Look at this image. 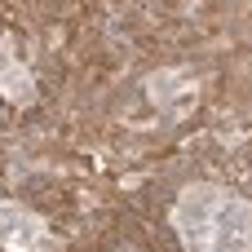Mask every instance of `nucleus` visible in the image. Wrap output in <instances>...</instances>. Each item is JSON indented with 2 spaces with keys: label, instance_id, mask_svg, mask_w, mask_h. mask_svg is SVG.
Listing matches in <instances>:
<instances>
[{
  "label": "nucleus",
  "instance_id": "nucleus-1",
  "mask_svg": "<svg viewBox=\"0 0 252 252\" xmlns=\"http://www.w3.org/2000/svg\"><path fill=\"white\" fill-rule=\"evenodd\" d=\"M173 235L182 252H252V199L217 182H190L173 199Z\"/></svg>",
  "mask_w": 252,
  "mask_h": 252
},
{
  "label": "nucleus",
  "instance_id": "nucleus-2",
  "mask_svg": "<svg viewBox=\"0 0 252 252\" xmlns=\"http://www.w3.org/2000/svg\"><path fill=\"white\" fill-rule=\"evenodd\" d=\"M0 248L4 252H53L58 235L40 213L22 208L18 199H0Z\"/></svg>",
  "mask_w": 252,
  "mask_h": 252
},
{
  "label": "nucleus",
  "instance_id": "nucleus-3",
  "mask_svg": "<svg viewBox=\"0 0 252 252\" xmlns=\"http://www.w3.org/2000/svg\"><path fill=\"white\" fill-rule=\"evenodd\" d=\"M0 93H4L9 102H18V106L35 102V80H31V71L13 58V40H9V35L0 40Z\"/></svg>",
  "mask_w": 252,
  "mask_h": 252
}]
</instances>
